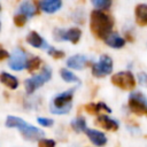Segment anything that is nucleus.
<instances>
[{
    "mask_svg": "<svg viewBox=\"0 0 147 147\" xmlns=\"http://www.w3.org/2000/svg\"><path fill=\"white\" fill-rule=\"evenodd\" d=\"M52 77V70L48 67H45L40 74L29 78L25 80V90L28 93H32L34 92L38 87H40L41 85H44L47 80H49Z\"/></svg>",
    "mask_w": 147,
    "mask_h": 147,
    "instance_id": "obj_5",
    "label": "nucleus"
},
{
    "mask_svg": "<svg viewBox=\"0 0 147 147\" xmlns=\"http://www.w3.org/2000/svg\"><path fill=\"white\" fill-rule=\"evenodd\" d=\"M136 15V22L140 26L147 25V5L146 3H139L136 6L134 9Z\"/></svg>",
    "mask_w": 147,
    "mask_h": 147,
    "instance_id": "obj_11",
    "label": "nucleus"
},
{
    "mask_svg": "<svg viewBox=\"0 0 147 147\" xmlns=\"http://www.w3.org/2000/svg\"><path fill=\"white\" fill-rule=\"evenodd\" d=\"M48 54L54 59H61V57L64 56V53L62 51H59V49H55V48H52V47L48 48Z\"/></svg>",
    "mask_w": 147,
    "mask_h": 147,
    "instance_id": "obj_25",
    "label": "nucleus"
},
{
    "mask_svg": "<svg viewBox=\"0 0 147 147\" xmlns=\"http://www.w3.org/2000/svg\"><path fill=\"white\" fill-rule=\"evenodd\" d=\"M72 96H74L72 90H69L55 96L51 105V111L53 114H67L71 109Z\"/></svg>",
    "mask_w": 147,
    "mask_h": 147,
    "instance_id": "obj_3",
    "label": "nucleus"
},
{
    "mask_svg": "<svg viewBox=\"0 0 147 147\" xmlns=\"http://www.w3.org/2000/svg\"><path fill=\"white\" fill-rule=\"evenodd\" d=\"M113 70V60L108 55H101L99 61L92 65V74L95 77H105Z\"/></svg>",
    "mask_w": 147,
    "mask_h": 147,
    "instance_id": "obj_7",
    "label": "nucleus"
},
{
    "mask_svg": "<svg viewBox=\"0 0 147 147\" xmlns=\"http://www.w3.org/2000/svg\"><path fill=\"white\" fill-rule=\"evenodd\" d=\"M71 126L75 131L77 132H83V131H86L87 127H86V122H85V118L84 117H78L76 119H74L71 122Z\"/></svg>",
    "mask_w": 147,
    "mask_h": 147,
    "instance_id": "obj_21",
    "label": "nucleus"
},
{
    "mask_svg": "<svg viewBox=\"0 0 147 147\" xmlns=\"http://www.w3.org/2000/svg\"><path fill=\"white\" fill-rule=\"evenodd\" d=\"M138 80H139V83L142 86H146L147 87V74H145V72L138 74Z\"/></svg>",
    "mask_w": 147,
    "mask_h": 147,
    "instance_id": "obj_28",
    "label": "nucleus"
},
{
    "mask_svg": "<svg viewBox=\"0 0 147 147\" xmlns=\"http://www.w3.org/2000/svg\"><path fill=\"white\" fill-rule=\"evenodd\" d=\"M95 123H96L98 126H100V127H102L107 131H116L118 129V123L115 119H113V118H110L106 115L99 116L96 118Z\"/></svg>",
    "mask_w": 147,
    "mask_h": 147,
    "instance_id": "obj_10",
    "label": "nucleus"
},
{
    "mask_svg": "<svg viewBox=\"0 0 147 147\" xmlns=\"http://www.w3.org/2000/svg\"><path fill=\"white\" fill-rule=\"evenodd\" d=\"M0 28H1V23H0Z\"/></svg>",
    "mask_w": 147,
    "mask_h": 147,
    "instance_id": "obj_30",
    "label": "nucleus"
},
{
    "mask_svg": "<svg viewBox=\"0 0 147 147\" xmlns=\"http://www.w3.org/2000/svg\"><path fill=\"white\" fill-rule=\"evenodd\" d=\"M38 5L42 11L52 14V13H55L56 10H59L61 8L62 2L60 0H45V1H40Z\"/></svg>",
    "mask_w": 147,
    "mask_h": 147,
    "instance_id": "obj_14",
    "label": "nucleus"
},
{
    "mask_svg": "<svg viewBox=\"0 0 147 147\" xmlns=\"http://www.w3.org/2000/svg\"><path fill=\"white\" fill-rule=\"evenodd\" d=\"M40 64H41V60L39 57H32L31 60L28 61L26 68H28L29 72H33V71H36L40 67Z\"/></svg>",
    "mask_w": 147,
    "mask_h": 147,
    "instance_id": "obj_23",
    "label": "nucleus"
},
{
    "mask_svg": "<svg viewBox=\"0 0 147 147\" xmlns=\"http://www.w3.org/2000/svg\"><path fill=\"white\" fill-rule=\"evenodd\" d=\"M130 110L138 115V116H146L147 115V99L140 92H133L129 96L127 101Z\"/></svg>",
    "mask_w": 147,
    "mask_h": 147,
    "instance_id": "obj_4",
    "label": "nucleus"
},
{
    "mask_svg": "<svg viewBox=\"0 0 147 147\" xmlns=\"http://www.w3.org/2000/svg\"><path fill=\"white\" fill-rule=\"evenodd\" d=\"M105 42L113 47V48H122L124 45H125V40L116 32H111L106 39H105Z\"/></svg>",
    "mask_w": 147,
    "mask_h": 147,
    "instance_id": "obj_15",
    "label": "nucleus"
},
{
    "mask_svg": "<svg viewBox=\"0 0 147 147\" xmlns=\"http://www.w3.org/2000/svg\"><path fill=\"white\" fill-rule=\"evenodd\" d=\"M82 31L78 28H71L67 31L56 29L54 30V37L56 40H69L72 44H77L80 39Z\"/></svg>",
    "mask_w": 147,
    "mask_h": 147,
    "instance_id": "obj_9",
    "label": "nucleus"
},
{
    "mask_svg": "<svg viewBox=\"0 0 147 147\" xmlns=\"http://www.w3.org/2000/svg\"><path fill=\"white\" fill-rule=\"evenodd\" d=\"M7 57H9L8 52H7L6 49H3V48L1 47V45H0V61L5 60V59H7Z\"/></svg>",
    "mask_w": 147,
    "mask_h": 147,
    "instance_id": "obj_29",
    "label": "nucleus"
},
{
    "mask_svg": "<svg viewBox=\"0 0 147 147\" xmlns=\"http://www.w3.org/2000/svg\"><path fill=\"white\" fill-rule=\"evenodd\" d=\"M0 9H1V7H0Z\"/></svg>",
    "mask_w": 147,
    "mask_h": 147,
    "instance_id": "obj_31",
    "label": "nucleus"
},
{
    "mask_svg": "<svg viewBox=\"0 0 147 147\" xmlns=\"http://www.w3.org/2000/svg\"><path fill=\"white\" fill-rule=\"evenodd\" d=\"M36 13H37V9H36V7L31 2H23V3H21V6H20V14H23L24 16L30 17V16H33Z\"/></svg>",
    "mask_w": 147,
    "mask_h": 147,
    "instance_id": "obj_19",
    "label": "nucleus"
},
{
    "mask_svg": "<svg viewBox=\"0 0 147 147\" xmlns=\"http://www.w3.org/2000/svg\"><path fill=\"white\" fill-rule=\"evenodd\" d=\"M14 23L17 25V26H23L25 23H26V16H24L23 14H16L14 16Z\"/></svg>",
    "mask_w": 147,
    "mask_h": 147,
    "instance_id": "obj_24",
    "label": "nucleus"
},
{
    "mask_svg": "<svg viewBox=\"0 0 147 147\" xmlns=\"http://www.w3.org/2000/svg\"><path fill=\"white\" fill-rule=\"evenodd\" d=\"M60 75H61L62 79L68 82V83H79V78L76 75H74L71 71L67 70V69H61L60 70Z\"/></svg>",
    "mask_w": 147,
    "mask_h": 147,
    "instance_id": "obj_20",
    "label": "nucleus"
},
{
    "mask_svg": "<svg viewBox=\"0 0 147 147\" xmlns=\"http://www.w3.org/2000/svg\"><path fill=\"white\" fill-rule=\"evenodd\" d=\"M38 145L39 147H55V141L51 139H40Z\"/></svg>",
    "mask_w": 147,
    "mask_h": 147,
    "instance_id": "obj_26",
    "label": "nucleus"
},
{
    "mask_svg": "<svg viewBox=\"0 0 147 147\" xmlns=\"http://www.w3.org/2000/svg\"><path fill=\"white\" fill-rule=\"evenodd\" d=\"M26 41L33 46V47H37V48H40V47H47V44L46 41L36 32V31H31L28 37H26Z\"/></svg>",
    "mask_w": 147,
    "mask_h": 147,
    "instance_id": "obj_16",
    "label": "nucleus"
},
{
    "mask_svg": "<svg viewBox=\"0 0 147 147\" xmlns=\"http://www.w3.org/2000/svg\"><path fill=\"white\" fill-rule=\"evenodd\" d=\"M38 123H39L40 125H42V126H52V125H53V119L39 117V118H38Z\"/></svg>",
    "mask_w": 147,
    "mask_h": 147,
    "instance_id": "obj_27",
    "label": "nucleus"
},
{
    "mask_svg": "<svg viewBox=\"0 0 147 147\" xmlns=\"http://www.w3.org/2000/svg\"><path fill=\"white\" fill-rule=\"evenodd\" d=\"M85 110H86L88 114H92V115L98 114V113H100L101 110H106V111H108V113L111 111V109H110L109 107H107L105 103H88V105L85 106Z\"/></svg>",
    "mask_w": 147,
    "mask_h": 147,
    "instance_id": "obj_18",
    "label": "nucleus"
},
{
    "mask_svg": "<svg viewBox=\"0 0 147 147\" xmlns=\"http://www.w3.org/2000/svg\"><path fill=\"white\" fill-rule=\"evenodd\" d=\"M93 6L96 8V10H107L111 6V1L109 0H94L92 1Z\"/></svg>",
    "mask_w": 147,
    "mask_h": 147,
    "instance_id": "obj_22",
    "label": "nucleus"
},
{
    "mask_svg": "<svg viewBox=\"0 0 147 147\" xmlns=\"http://www.w3.org/2000/svg\"><path fill=\"white\" fill-rule=\"evenodd\" d=\"M85 132H86L88 139L94 145H96V146H103V145H106L107 138H106V136L102 132L96 131V130H92V129H87Z\"/></svg>",
    "mask_w": 147,
    "mask_h": 147,
    "instance_id": "obj_13",
    "label": "nucleus"
},
{
    "mask_svg": "<svg viewBox=\"0 0 147 147\" xmlns=\"http://www.w3.org/2000/svg\"><path fill=\"white\" fill-rule=\"evenodd\" d=\"M0 82L10 90H15L18 86V80L16 79V77H14V76H11L7 72H1L0 74Z\"/></svg>",
    "mask_w": 147,
    "mask_h": 147,
    "instance_id": "obj_17",
    "label": "nucleus"
},
{
    "mask_svg": "<svg viewBox=\"0 0 147 147\" xmlns=\"http://www.w3.org/2000/svg\"><path fill=\"white\" fill-rule=\"evenodd\" d=\"M6 125L8 127H17L20 132L23 134V137L28 140H38L41 137H44V132L41 130L28 124L20 117L8 116L6 119Z\"/></svg>",
    "mask_w": 147,
    "mask_h": 147,
    "instance_id": "obj_2",
    "label": "nucleus"
},
{
    "mask_svg": "<svg viewBox=\"0 0 147 147\" xmlns=\"http://www.w3.org/2000/svg\"><path fill=\"white\" fill-rule=\"evenodd\" d=\"M26 55L25 53L20 49V48H16L13 54L9 56V61H8V64H9V68L13 69V70H16V71H20L22 69H24L26 67Z\"/></svg>",
    "mask_w": 147,
    "mask_h": 147,
    "instance_id": "obj_8",
    "label": "nucleus"
},
{
    "mask_svg": "<svg viewBox=\"0 0 147 147\" xmlns=\"http://www.w3.org/2000/svg\"><path fill=\"white\" fill-rule=\"evenodd\" d=\"M111 83L115 86L122 90H125V91H131L136 86V79L130 71H122V72H117L113 75Z\"/></svg>",
    "mask_w": 147,
    "mask_h": 147,
    "instance_id": "obj_6",
    "label": "nucleus"
},
{
    "mask_svg": "<svg viewBox=\"0 0 147 147\" xmlns=\"http://www.w3.org/2000/svg\"><path fill=\"white\" fill-rule=\"evenodd\" d=\"M87 64V59L84 55H74L67 60V65L71 69L82 70Z\"/></svg>",
    "mask_w": 147,
    "mask_h": 147,
    "instance_id": "obj_12",
    "label": "nucleus"
},
{
    "mask_svg": "<svg viewBox=\"0 0 147 147\" xmlns=\"http://www.w3.org/2000/svg\"><path fill=\"white\" fill-rule=\"evenodd\" d=\"M114 21L110 15L101 10H93L90 16V28L92 33L99 39H106L113 30Z\"/></svg>",
    "mask_w": 147,
    "mask_h": 147,
    "instance_id": "obj_1",
    "label": "nucleus"
}]
</instances>
